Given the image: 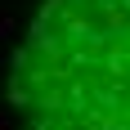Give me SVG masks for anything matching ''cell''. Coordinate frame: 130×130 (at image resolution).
Masks as SVG:
<instances>
[{
    "mask_svg": "<svg viewBox=\"0 0 130 130\" xmlns=\"http://www.w3.org/2000/svg\"><path fill=\"white\" fill-rule=\"evenodd\" d=\"M13 31H18V23H13V13H5V9H0V36H13Z\"/></svg>",
    "mask_w": 130,
    "mask_h": 130,
    "instance_id": "6da1fadb",
    "label": "cell"
},
{
    "mask_svg": "<svg viewBox=\"0 0 130 130\" xmlns=\"http://www.w3.org/2000/svg\"><path fill=\"white\" fill-rule=\"evenodd\" d=\"M0 130H9V121H5V117H0Z\"/></svg>",
    "mask_w": 130,
    "mask_h": 130,
    "instance_id": "7a4b0ae2",
    "label": "cell"
}]
</instances>
